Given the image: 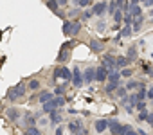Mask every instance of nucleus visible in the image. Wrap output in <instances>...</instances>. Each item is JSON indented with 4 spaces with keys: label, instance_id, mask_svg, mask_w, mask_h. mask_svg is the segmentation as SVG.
<instances>
[{
    "label": "nucleus",
    "instance_id": "11",
    "mask_svg": "<svg viewBox=\"0 0 153 135\" xmlns=\"http://www.w3.org/2000/svg\"><path fill=\"white\" fill-rule=\"evenodd\" d=\"M70 49H72V43H65L63 49H61V52H59V56H58V61H65L67 56H68V50H70Z\"/></svg>",
    "mask_w": 153,
    "mask_h": 135
},
{
    "label": "nucleus",
    "instance_id": "3",
    "mask_svg": "<svg viewBox=\"0 0 153 135\" xmlns=\"http://www.w3.org/2000/svg\"><path fill=\"white\" fill-rule=\"evenodd\" d=\"M54 78H61V79H67V81H70V78H72V72L67 69V67H56V69H54Z\"/></svg>",
    "mask_w": 153,
    "mask_h": 135
},
{
    "label": "nucleus",
    "instance_id": "22",
    "mask_svg": "<svg viewBox=\"0 0 153 135\" xmlns=\"http://www.w3.org/2000/svg\"><path fill=\"white\" fill-rule=\"evenodd\" d=\"M7 117H9L11 121H16V119L20 117V112H18L16 108H9V110H7Z\"/></svg>",
    "mask_w": 153,
    "mask_h": 135
},
{
    "label": "nucleus",
    "instance_id": "37",
    "mask_svg": "<svg viewBox=\"0 0 153 135\" xmlns=\"http://www.w3.org/2000/svg\"><path fill=\"white\" fill-rule=\"evenodd\" d=\"M63 92H65V87H56V90H54V94H56V96H61Z\"/></svg>",
    "mask_w": 153,
    "mask_h": 135
},
{
    "label": "nucleus",
    "instance_id": "12",
    "mask_svg": "<svg viewBox=\"0 0 153 135\" xmlns=\"http://www.w3.org/2000/svg\"><path fill=\"white\" fill-rule=\"evenodd\" d=\"M94 128H96V131H105L106 128H108V119H99V121H96V124H94Z\"/></svg>",
    "mask_w": 153,
    "mask_h": 135
},
{
    "label": "nucleus",
    "instance_id": "30",
    "mask_svg": "<svg viewBox=\"0 0 153 135\" xmlns=\"http://www.w3.org/2000/svg\"><path fill=\"white\" fill-rule=\"evenodd\" d=\"M38 88H40V81L38 79H33L29 83V90H38Z\"/></svg>",
    "mask_w": 153,
    "mask_h": 135
},
{
    "label": "nucleus",
    "instance_id": "20",
    "mask_svg": "<svg viewBox=\"0 0 153 135\" xmlns=\"http://www.w3.org/2000/svg\"><path fill=\"white\" fill-rule=\"evenodd\" d=\"M112 16H114V22H115V24L123 22V9H119V7H117V9L112 13Z\"/></svg>",
    "mask_w": 153,
    "mask_h": 135
},
{
    "label": "nucleus",
    "instance_id": "8",
    "mask_svg": "<svg viewBox=\"0 0 153 135\" xmlns=\"http://www.w3.org/2000/svg\"><path fill=\"white\" fill-rule=\"evenodd\" d=\"M92 81H96V69H87L85 70V74H83V83H92Z\"/></svg>",
    "mask_w": 153,
    "mask_h": 135
},
{
    "label": "nucleus",
    "instance_id": "26",
    "mask_svg": "<svg viewBox=\"0 0 153 135\" xmlns=\"http://www.w3.org/2000/svg\"><path fill=\"white\" fill-rule=\"evenodd\" d=\"M123 22L126 24V25H131V22H133V16L126 11V13H123Z\"/></svg>",
    "mask_w": 153,
    "mask_h": 135
},
{
    "label": "nucleus",
    "instance_id": "1",
    "mask_svg": "<svg viewBox=\"0 0 153 135\" xmlns=\"http://www.w3.org/2000/svg\"><path fill=\"white\" fill-rule=\"evenodd\" d=\"M25 92H27V85H25V83H18V85H15L13 88H9L7 99H9V101H16V99H20V97H24Z\"/></svg>",
    "mask_w": 153,
    "mask_h": 135
},
{
    "label": "nucleus",
    "instance_id": "42",
    "mask_svg": "<svg viewBox=\"0 0 153 135\" xmlns=\"http://www.w3.org/2000/svg\"><path fill=\"white\" fill-rule=\"evenodd\" d=\"M144 6H148V7H151V6H153V0H144Z\"/></svg>",
    "mask_w": 153,
    "mask_h": 135
},
{
    "label": "nucleus",
    "instance_id": "31",
    "mask_svg": "<svg viewBox=\"0 0 153 135\" xmlns=\"http://www.w3.org/2000/svg\"><path fill=\"white\" fill-rule=\"evenodd\" d=\"M115 92H117V96H119V97H124L128 90H126V87H117V88H115Z\"/></svg>",
    "mask_w": 153,
    "mask_h": 135
},
{
    "label": "nucleus",
    "instance_id": "34",
    "mask_svg": "<svg viewBox=\"0 0 153 135\" xmlns=\"http://www.w3.org/2000/svg\"><path fill=\"white\" fill-rule=\"evenodd\" d=\"M135 108L140 112V110H144V108H146V103H144V101H137V103H135Z\"/></svg>",
    "mask_w": 153,
    "mask_h": 135
},
{
    "label": "nucleus",
    "instance_id": "7",
    "mask_svg": "<svg viewBox=\"0 0 153 135\" xmlns=\"http://www.w3.org/2000/svg\"><path fill=\"white\" fill-rule=\"evenodd\" d=\"M106 76H108V70H106V67H99V69H96V81H99V83H103L105 79H106Z\"/></svg>",
    "mask_w": 153,
    "mask_h": 135
},
{
    "label": "nucleus",
    "instance_id": "41",
    "mask_svg": "<svg viewBox=\"0 0 153 135\" xmlns=\"http://www.w3.org/2000/svg\"><path fill=\"white\" fill-rule=\"evenodd\" d=\"M92 15H94V13H92V11H85V13H83V18H90V16H92Z\"/></svg>",
    "mask_w": 153,
    "mask_h": 135
},
{
    "label": "nucleus",
    "instance_id": "38",
    "mask_svg": "<svg viewBox=\"0 0 153 135\" xmlns=\"http://www.w3.org/2000/svg\"><path fill=\"white\" fill-rule=\"evenodd\" d=\"M25 119H27V121H25V124H27V126H33V124L36 122V119H34V117H25Z\"/></svg>",
    "mask_w": 153,
    "mask_h": 135
},
{
    "label": "nucleus",
    "instance_id": "45",
    "mask_svg": "<svg viewBox=\"0 0 153 135\" xmlns=\"http://www.w3.org/2000/svg\"><path fill=\"white\" fill-rule=\"evenodd\" d=\"M58 4H59V6H65V4H67V0H58Z\"/></svg>",
    "mask_w": 153,
    "mask_h": 135
},
{
    "label": "nucleus",
    "instance_id": "44",
    "mask_svg": "<svg viewBox=\"0 0 153 135\" xmlns=\"http://www.w3.org/2000/svg\"><path fill=\"white\" fill-rule=\"evenodd\" d=\"M139 2H144V0H130V4H139Z\"/></svg>",
    "mask_w": 153,
    "mask_h": 135
},
{
    "label": "nucleus",
    "instance_id": "33",
    "mask_svg": "<svg viewBox=\"0 0 153 135\" xmlns=\"http://www.w3.org/2000/svg\"><path fill=\"white\" fill-rule=\"evenodd\" d=\"M119 74H121L123 78H130V76H131V70H130V69H124V67H123V70H121Z\"/></svg>",
    "mask_w": 153,
    "mask_h": 135
},
{
    "label": "nucleus",
    "instance_id": "6",
    "mask_svg": "<svg viewBox=\"0 0 153 135\" xmlns=\"http://www.w3.org/2000/svg\"><path fill=\"white\" fill-rule=\"evenodd\" d=\"M108 128H110L112 133H119V135H123V124H121L119 121L110 119V121H108Z\"/></svg>",
    "mask_w": 153,
    "mask_h": 135
},
{
    "label": "nucleus",
    "instance_id": "43",
    "mask_svg": "<svg viewBox=\"0 0 153 135\" xmlns=\"http://www.w3.org/2000/svg\"><path fill=\"white\" fill-rule=\"evenodd\" d=\"M146 72H148V74H149V76L153 78V69H149V67H146Z\"/></svg>",
    "mask_w": 153,
    "mask_h": 135
},
{
    "label": "nucleus",
    "instance_id": "19",
    "mask_svg": "<svg viewBox=\"0 0 153 135\" xmlns=\"http://www.w3.org/2000/svg\"><path fill=\"white\" fill-rule=\"evenodd\" d=\"M45 2H47V7H49L51 11L58 13V7H59V4H58V0H45Z\"/></svg>",
    "mask_w": 153,
    "mask_h": 135
},
{
    "label": "nucleus",
    "instance_id": "39",
    "mask_svg": "<svg viewBox=\"0 0 153 135\" xmlns=\"http://www.w3.org/2000/svg\"><path fill=\"white\" fill-rule=\"evenodd\" d=\"M115 4H117V7H119V9H123V6L126 4V0H115Z\"/></svg>",
    "mask_w": 153,
    "mask_h": 135
},
{
    "label": "nucleus",
    "instance_id": "9",
    "mask_svg": "<svg viewBox=\"0 0 153 135\" xmlns=\"http://www.w3.org/2000/svg\"><path fill=\"white\" fill-rule=\"evenodd\" d=\"M106 2H99V4H94V7H92V13L94 15H97V16H101L105 11H106Z\"/></svg>",
    "mask_w": 153,
    "mask_h": 135
},
{
    "label": "nucleus",
    "instance_id": "36",
    "mask_svg": "<svg viewBox=\"0 0 153 135\" xmlns=\"http://www.w3.org/2000/svg\"><path fill=\"white\" fill-rule=\"evenodd\" d=\"M106 7H108V11H110V15H112V13H114V11L117 9V4H115V2H110V4H108Z\"/></svg>",
    "mask_w": 153,
    "mask_h": 135
},
{
    "label": "nucleus",
    "instance_id": "29",
    "mask_svg": "<svg viewBox=\"0 0 153 135\" xmlns=\"http://www.w3.org/2000/svg\"><path fill=\"white\" fill-rule=\"evenodd\" d=\"M25 131H27L29 135H38V133H40V130H38L34 124H33V126H27V130H25Z\"/></svg>",
    "mask_w": 153,
    "mask_h": 135
},
{
    "label": "nucleus",
    "instance_id": "16",
    "mask_svg": "<svg viewBox=\"0 0 153 135\" xmlns=\"http://www.w3.org/2000/svg\"><path fill=\"white\" fill-rule=\"evenodd\" d=\"M49 113H51V124H52V126H56V124L61 122V115L56 113V110H52V112H49Z\"/></svg>",
    "mask_w": 153,
    "mask_h": 135
},
{
    "label": "nucleus",
    "instance_id": "28",
    "mask_svg": "<svg viewBox=\"0 0 153 135\" xmlns=\"http://www.w3.org/2000/svg\"><path fill=\"white\" fill-rule=\"evenodd\" d=\"M51 97H52L51 92H42V94H40V103H45V101H49Z\"/></svg>",
    "mask_w": 153,
    "mask_h": 135
},
{
    "label": "nucleus",
    "instance_id": "35",
    "mask_svg": "<svg viewBox=\"0 0 153 135\" xmlns=\"http://www.w3.org/2000/svg\"><path fill=\"white\" fill-rule=\"evenodd\" d=\"M146 117H148V112H146V108H144V110L139 112V121H146Z\"/></svg>",
    "mask_w": 153,
    "mask_h": 135
},
{
    "label": "nucleus",
    "instance_id": "24",
    "mask_svg": "<svg viewBox=\"0 0 153 135\" xmlns=\"http://www.w3.org/2000/svg\"><path fill=\"white\" fill-rule=\"evenodd\" d=\"M119 87V83H114V81H110L106 87H105V92H108V94H112V92H115V88Z\"/></svg>",
    "mask_w": 153,
    "mask_h": 135
},
{
    "label": "nucleus",
    "instance_id": "4",
    "mask_svg": "<svg viewBox=\"0 0 153 135\" xmlns=\"http://www.w3.org/2000/svg\"><path fill=\"white\" fill-rule=\"evenodd\" d=\"M68 130H70L72 133H87V130H83V122H81V119H76V121L68 122Z\"/></svg>",
    "mask_w": 153,
    "mask_h": 135
},
{
    "label": "nucleus",
    "instance_id": "27",
    "mask_svg": "<svg viewBox=\"0 0 153 135\" xmlns=\"http://www.w3.org/2000/svg\"><path fill=\"white\" fill-rule=\"evenodd\" d=\"M142 83H139V81H128L126 83V90H133V88H137V87H140Z\"/></svg>",
    "mask_w": 153,
    "mask_h": 135
},
{
    "label": "nucleus",
    "instance_id": "40",
    "mask_svg": "<svg viewBox=\"0 0 153 135\" xmlns=\"http://www.w3.org/2000/svg\"><path fill=\"white\" fill-rule=\"evenodd\" d=\"M146 97L148 99H153V87H149V90L146 92Z\"/></svg>",
    "mask_w": 153,
    "mask_h": 135
},
{
    "label": "nucleus",
    "instance_id": "5",
    "mask_svg": "<svg viewBox=\"0 0 153 135\" xmlns=\"http://www.w3.org/2000/svg\"><path fill=\"white\" fill-rule=\"evenodd\" d=\"M70 79H72V85L74 87H81L83 85V74H81V70L78 69V67L72 70V78Z\"/></svg>",
    "mask_w": 153,
    "mask_h": 135
},
{
    "label": "nucleus",
    "instance_id": "21",
    "mask_svg": "<svg viewBox=\"0 0 153 135\" xmlns=\"http://www.w3.org/2000/svg\"><path fill=\"white\" fill-rule=\"evenodd\" d=\"M126 58H128V61H135V59H137V49H135V47H130Z\"/></svg>",
    "mask_w": 153,
    "mask_h": 135
},
{
    "label": "nucleus",
    "instance_id": "25",
    "mask_svg": "<svg viewBox=\"0 0 153 135\" xmlns=\"http://www.w3.org/2000/svg\"><path fill=\"white\" fill-rule=\"evenodd\" d=\"M52 103L56 105V108H59V106H63V105H65V97H63V96H58V97H52Z\"/></svg>",
    "mask_w": 153,
    "mask_h": 135
},
{
    "label": "nucleus",
    "instance_id": "14",
    "mask_svg": "<svg viewBox=\"0 0 153 135\" xmlns=\"http://www.w3.org/2000/svg\"><path fill=\"white\" fill-rule=\"evenodd\" d=\"M106 79H108V81H114V83H119V81H121V74H119L117 70H110L108 76H106Z\"/></svg>",
    "mask_w": 153,
    "mask_h": 135
},
{
    "label": "nucleus",
    "instance_id": "18",
    "mask_svg": "<svg viewBox=\"0 0 153 135\" xmlns=\"http://www.w3.org/2000/svg\"><path fill=\"white\" fill-rule=\"evenodd\" d=\"M90 49H92L94 52H101V50H103V42L92 40V42H90Z\"/></svg>",
    "mask_w": 153,
    "mask_h": 135
},
{
    "label": "nucleus",
    "instance_id": "17",
    "mask_svg": "<svg viewBox=\"0 0 153 135\" xmlns=\"http://www.w3.org/2000/svg\"><path fill=\"white\" fill-rule=\"evenodd\" d=\"M133 34V29H131V25H126L124 24V27H123V31H121V38H128V36H131Z\"/></svg>",
    "mask_w": 153,
    "mask_h": 135
},
{
    "label": "nucleus",
    "instance_id": "32",
    "mask_svg": "<svg viewBox=\"0 0 153 135\" xmlns=\"http://www.w3.org/2000/svg\"><path fill=\"white\" fill-rule=\"evenodd\" d=\"M74 4L79 6V7H87V6H90V0H76Z\"/></svg>",
    "mask_w": 153,
    "mask_h": 135
},
{
    "label": "nucleus",
    "instance_id": "15",
    "mask_svg": "<svg viewBox=\"0 0 153 135\" xmlns=\"http://www.w3.org/2000/svg\"><path fill=\"white\" fill-rule=\"evenodd\" d=\"M130 61H128V58L126 56H117L115 58V67H119V69H123V67H126Z\"/></svg>",
    "mask_w": 153,
    "mask_h": 135
},
{
    "label": "nucleus",
    "instance_id": "23",
    "mask_svg": "<svg viewBox=\"0 0 153 135\" xmlns=\"http://www.w3.org/2000/svg\"><path fill=\"white\" fill-rule=\"evenodd\" d=\"M123 135H135V128L130 124H123Z\"/></svg>",
    "mask_w": 153,
    "mask_h": 135
},
{
    "label": "nucleus",
    "instance_id": "13",
    "mask_svg": "<svg viewBox=\"0 0 153 135\" xmlns=\"http://www.w3.org/2000/svg\"><path fill=\"white\" fill-rule=\"evenodd\" d=\"M128 13L135 18V16H139V15H142V9H140V6L139 4H130V7H128Z\"/></svg>",
    "mask_w": 153,
    "mask_h": 135
},
{
    "label": "nucleus",
    "instance_id": "10",
    "mask_svg": "<svg viewBox=\"0 0 153 135\" xmlns=\"http://www.w3.org/2000/svg\"><path fill=\"white\" fill-rule=\"evenodd\" d=\"M103 67H106V70H114L115 69V58L114 56H105V61H103Z\"/></svg>",
    "mask_w": 153,
    "mask_h": 135
},
{
    "label": "nucleus",
    "instance_id": "2",
    "mask_svg": "<svg viewBox=\"0 0 153 135\" xmlns=\"http://www.w3.org/2000/svg\"><path fill=\"white\" fill-rule=\"evenodd\" d=\"M81 31V24L79 22H63V34H67V36H76Z\"/></svg>",
    "mask_w": 153,
    "mask_h": 135
}]
</instances>
